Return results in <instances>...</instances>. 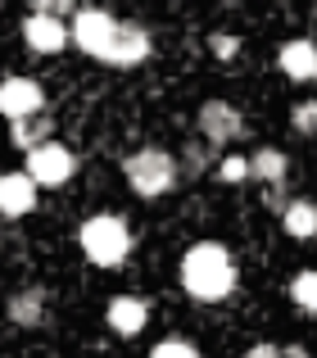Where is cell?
Instances as JSON below:
<instances>
[{"instance_id":"cell-19","label":"cell","mask_w":317,"mask_h":358,"mask_svg":"<svg viewBox=\"0 0 317 358\" xmlns=\"http://www.w3.org/2000/svg\"><path fill=\"white\" fill-rule=\"evenodd\" d=\"M150 358H200V350H195L191 341H182V336H168V341L154 345Z\"/></svg>"},{"instance_id":"cell-7","label":"cell","mask_w":317,"mask_h":358,"mask_svg":"<svg viewBox=\"0 0 317 358\" xmlns=\"http://www.w3.org/2000/svg\"><path fill=\"white\" fill-rule=\"evenodd\" d=\"M23 41H27V50L32 55H59V50H68L73 45V27H68V18H59V14H27L23 18Z\"/></svg>"},{"instance_id":"cell-17","label":"cell","mask_w":317,"mask_h":358,"mask_svg":"<svg viewBox=\"0 0 317 358\" xmlns=\"http://www.w3.org/2000/svg\"><path fill=\"white\" fill-rule=\"evenodd\" d=\"M290 299L304 313H317V272H300V277L290 281Z\"/></svg>"},{"instance_id":"cell-15","label":"cell","mask_w":317,"mask_h":358,"mask_svg":"<svg viewBox=\"0 0 317 358\" xmlns=\"http://www.w3.org/2000/svg\"><path fill=\"white\" fill-rule=\"evenodd\" d=\"M281 227H286V236H295V241H313L317 236V204L313 200H290L281 209Z\"/></svg>"},{"instance_id":"cell-13","label":"cell","mask_w":317,"mask_h":358,"mask_svg":"<svg viewBox=\"0 0 317 358\" xmlns=\"http://www.w3.org/2000/svg\"><path fill=\"white\" fill-rule=\"evenodd\" d=\"M50 131H54V118L45 114V109H41V114H27V118L9 122V141H14L23 155H27V150H36V145H45V141H54Z\"/></svg>"},{"instance_id":"cell-1","label":"cell","mask_w":317,"mask_h":358,"mask_svg":"<svg viewBox=\"0 0 317 358\" xmlns=\"http://www.w3.org/2000/svg\"><path fill=\"white\" fill-rule=\"evenodd\" d=\"M182 286L191 299H200V304H218V299H227L231 290H236V259H231L227 245L218 241H200L191 245V250L182 254Z\"/></svg>"},{"instance_id":"cell-22","label":"cell","mask_w":317,"mask_h":358,"mask_svg":"<svg viewBox=\"0 0 317 358\" xmlns=\"http://www.w3.org/2000/svg\"><path fill=\"white\" fill-rule=\"evenodd\" d=\"M32 9H36V14H59V18H68V14H78V0H32Z\"/></svg>"},{"instance_id":"cell-23","label":"cell","mask_w":317,"mask_h":358,"mask_svg":"<svg viewBox=\"0 0 317 358\" xmlns=\"http://www.w3.org/2000/svg\"><path fill=\"white\" fill-rule=\"evenodd\" d=\"M245 358H286V345H254Z\"/></svg>"},{"instance_id":"cell-21","label":"cell","mask_w":317,"mask_h":358,"mask_svg":"<svg viewBox=\"0 0 317 358\" xmlns=\"http://www.w3.org/2000/svg\"><path fill=\"white\" fill-rule=\"evenodd\" d=\"M290 127L295 131H317V100H304V105L290 109Z\"/></svg>"},{"instance_id":"cell-5","label":"cell","mask_w":317,"mask_h":358,"mask_svg":"<svg viewBox=\"0 0 317 358\" xmlns=\"http://www.w3.org/2000/svg\"><path fill=\"white\" fill-rule=\"evenodd\" d=\"M195 122H200V136L209 141L213 150H222V145L245 136V118H240V109L231 105V100H204Z\"/></svg>"},{"instance_id":"cell-20","label":"cell","mask_w":317,"mask_h":358,"mask_svg":"<svg viewBox=\"0 0 317 358\" xmlns=\"http://www.w3.org/2000/svg\"><path fill=\"white\" fill-rule=\"evenodd\" d=\"M209 55L213 59H236L240 55V36L236 32H213L209 36Z\"/></svg>"},{"instance_id":"cell-16","label":"cell","mask_w":317,"mask_h":358,"mask_svg":"<svg viewBox=\"0 0 317 358\" xmlns=\"http://www.w3.org/2000/svg\"><path fill=\"white\" fill-rule=\"evenodd\" d=\"M9 317H14L18 327H41V317H45V295H41V290H18V295L9 299Z\"/></svg>"},{"instance_id":"cell-6","label":"cell","mask_w":317,"mask_h":358,"mask_svg":"<svg viewBox=\"0 0 317 358\" xmlns=\"http://www.w3.org/2000/svg\"><path fill=\"white\" fill-rule=\"evenodd\" d=\"M27 173L36 177V186H64L73 173H78V155H73L68 145H59V141H45V145L27 150Z\"/></svg>"},{"instance_id":"cell-4","label":"cell","mask_w":317,"mask_h":358,"mask_svg":"<svg viewBox=\"0 0 317 358\" xmlns=\"http://www.w3.org/2000/svg\"><path fill=\"white\" fill-rule=\"evenodd\" d=\"M73 27V45H78L82 55H91V59L105 64L109 50H114V36H118V18L109 14V9H78V14L68 18Z\"/></svg>"},{"instance_id":"cell-10","label":"cell","mask_w":317,"mask_h":358,"mask_svg":"<svg viewBox=\"0 0 317 358\" xmlns=\"http://www.w3.org/2000/svg\"><path fill=\"white\" fill-rule=\"evenodd\" d=\"M36 177L27 173H0V213L5 218H23V213H32L36 209Z\"/></svg>"},{"instance_id":"cell-8","label":"cell","mask_w":317,"mask_h":358,"mask_svg":"<svg viewBox=\"0 0 317 358\" xmlns=\"http://www.w3.org/2000/svg\"><path fill=\"white\" fill-rule=\"evenodd\" d=\"M41 109H45V91L32 78H5L0 82V114L9 122H18L27 114H41Z\"/></svg>"},{"instance_id":"cell-3","label":"cell","mask_w":317,"mask_h":358,"mask_svg":"<svg viewBox=\"0 0 317 358\" xmlns=\"http://www.w3.org/2000/svg\"><path fill=\"white\" fill-rule=\"evenodd\" d=\"M123 177L141 200H158V195H168L177 186V159L158 145H141L136 155H127Z\"/></svg>"},{"instance_id":"cell-9","label":"cell","mask_w":317,"mask_h":358,"mask_svg":"<svg viewBox=\"0 0 317 358\" xmlns=\"http://www.w3.org/2000/svg\"><path fill=\"white\" fill-rule=\"evenodd\" d=\"M154 50L150 32H145L141 23H123L118 18V36H114V50H109L105 64H114V69H136V64H145Z\"/></svg>"},{"instance_id":"cell-14","label":"cell","mask_w":317,"mask_h":358,"mask_svg":"<svg viewBox=\"0 0 317 358\" xmlns=\"http://www.w3.org/2000/svg\"><path fill=\"white\" fill-rule=\"evenodd\" d=\"M249 173H254L258 182H267V186H281L286 173H290V159H286V150L263 145V150H254V155H249Z\"/></svg>"},{"instance_id":"cell-12","label":"cell","mask_w":317,"mask_h":358,"mask_svg":"<svg viewBox=\"0 0 317 358\" xmlns=\"http://www.w3.org/2000/svg\"><path fill=\"white\" fill-rule=\"evenodd\" d=\"M105 322L114 327L118 336H141L145 322H150V308H145V299H136V295H114L109 308H105Z\"/></svg>"},{"instance_id":"cell-11","label":"cell","mask_w":317,"mask_h":358,"mask_svg":"<svg viewBox=\"0 0 317 358\" xmlns=\"http://www.w3.org/2000/svg\"><path fill=\"white\" fill-rule=\"evenodd\" d=\"M277 69H281L290 82H300V87L317 82V41H309V36L286 41L281 50H277Z\"/></svg>"},{"instance_id":"cell-2","label":"cell","mask_w":317,"mask_h":358,"mask_svg":"<svg viewBox=\"0 0 317 358\" xmlns=\"http://www.w3.org/2000/svg\"><path fill=\"white\" fill-rule=\"evenodd\" d=\"M82 241V254H87L96 268H118V263H127V254H132V227H127L118 213H96V218L82 222L78 231Z\"/></svg>"},{"instance_id":"cell-18","label":"cell","mask_w":317,"mask_h":358,"mask_svg":"<svg viewBox=\"0 0 317 358\" xmlns=\"http://www.w3.org/2000/svg\"><path fill=\"white\" fill-rule=\"evenodd\" d=\"M218 177L236 186V182H245V177H254V173H249V159L245 155H227V159H218Z\"/></svg>"}]
</instances>
